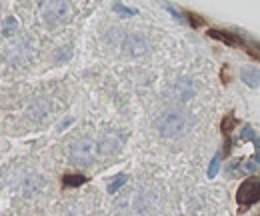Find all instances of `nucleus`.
Masks as SVG:
<instances>
[{"label":"nucleus","mask_w":260,"mask_h":216,"mask_svg":"<svg viewBox=\"0 0 260 216\" xmlns=\"http://www.w3.org/2000/svg\"><path fill=\"white\" fill-rule=\"evenodd\" d=\"M260 200V178H246L236 190V202L240 206H250Z\"/></svg>","instance_id":"obj_4"},{"label":"nucleus","mask_w":260,"mask_h":216,"mask_svg":"<svg viewBox=\"0 0 260 216\" xmlns=\"http://www.w3.org/2000/svg\"><path fill=\"white\" fill-rule=\"evenodd\" d=\"M88 178L84 174H64L62 176V186L64 188H78V186L86 184Z\"/></svg>","instance_id":"obj_9"},{"label":"nucleus","mask_w":260,"mask_h":216,"mask_svg":"<svg viewBox=\"0 0 260 216\" xmlns=\"http://www.w3.org/2000/svg\"><path fill=\"white\" fill-rule=\"evenodd\" d=\"M254 162L260 164V138H256V152H254Z\"/></svg>","instance_id":"obj_19"},{"label":"nucleus","mask_w":260,"mask_h":216,"mask_svg":"<svg viewBox=\"0 0 260 216\" xmlns=\"http://www.w3.org/2000/svg\"><path fill=\"white\" fill-rule=\"evenodd\" d=\"M70 56H72V52L68 50V48H62L58 54H56V62H66L70 60Z\"/></svg>","instance_id":"obj_16"},{"label":"nucleus","mask_w":260,"mask_h":216,"mask_svg":"<svg viewBox=\"0 0 260 216\" xmlns=\"http://www.w3.org/2000/svg\"><path fill=\"white\" fill-rule=\"evenodd\" d=\"M218 170H220V155H214L212 156V160H210V166H208V178H216V174H218Z\"/></svg>","instance_id":"obj_13"},{"label":"nucleus","mask_w":260,"mask_h":216,"mask_svg":"<svg viewBox=\"0 0 260 216\" xmlns=\"http://www.w3.org/2000/svg\"><path fill=\"white\" fill-rule=\"evenodd\" d=\"M68 156H70L72 164L86 166V164H90L98 156V144L92 138H80V140H76V142L70 146Z\"/></svg>","instance_id":"obj_2"},{"label":"nucleus","mask_w":260,"mask_h":216,"mask_svg":"<svg viewBox=\"0 0 260 216\" xmlns=\"http://www.w3.org/2000/svg\"><path fill=\"white\" fill-rule=\"evenodd\" d=\"M164 8H166V10H168V12H170V14H172V16H174V18H176L178 22H184L182 14H180V12H178V10L174 8V6H170V4H164Z\"/></svg>","instance_id":"obj_17"},{"label":"nucleus","mask_w":260,"mask_h":216,"mask_svg":"<svg viewBox=\"0 0 260 216\" xmlns=\"http://www.w3.org/2000/svg\"><path fill=\"white\" fill-rule=\"evenodd\" d=\"M252 136H254V130H252V126H244V130H242L240 138H242V140H248V138H252Z\"/></svg>","instance_id":"obj_18"},{"label":"nucleus","mask_w":260,"mask_h":216,"mask_svg":"<svg viewBox=\"0 0 260 216\" xmlns=\"http://www.w3.org/2000/svg\"><path fill=\"white\" fill-rule=\"evenodd\" d=\"M236 126V118L232 116V114H226L224 118H222V122H220V130H222V134H224V138H226V150L224 152H230V132H232V128Z\"/></svg>","instance_id":"obj_8"},{"label":"nucleus","mask_w":260,"mask_h":216,"mask_svg":"<svg viewBox=\"0 0 260 216\" xmlns=\"http://www.w3.org/2000/svg\"><path fill=\"white\" fill-rule=\"evenodd\" d=\"M240 80L246 86H250V88L260 86V68H256V66H244L240 70Z\"/></svg>","instance_id":"obj_7"},{"label":"nucleus","mask_w":260,"mask_h":216,"mask_svg":"<svg viewBox=\"0 0 260 216\" xmlns=\"http://www.w3.org/2000/svg\"><path fill=\"white\" fill-rule=\"evenodd\" d=\"M186 16H188V22H190V24H192V26H200V24H202V22H204V20H202V18H200V16H196L194 12H186Z\"/></svg>","instance_id":"obj_15"},{"label":"nucleus","mask_w":260,"mask_h":216,"mask_svg":"<svg viewBox=\"0 0 260 216\" xmlns=\"http://www.w3.org/2000/svg\"><path fill=\"white\" fill-rule=\"evenodd\" d=\"M112 10H114L116 14H120V16H126V18H130V16H136V14H138V10H136V8L124 6V4H120V2H114V4H112Z\"/></svg>","instance_id":"obj_11"},{"label":"nucleus","mask_w":260,"mask_h":216,"mask_svg":"<svg viewBox=\"0 0 260 216\" xmlns=\"http://www.w3.org/2000/svg\"><path fill=\"white\" fill-rule=\"evenodd\" d=\"M14 28H16V18H14V16H8V18H6V22H4V28H2L4 36H6V34H10Z\"/></svg>","instance_id":"obj_14"},{"label":"nucleus","mask_w":260,"mask_h":216,"mask_svg":"<svg viewBox=\"0 0 260 216\" xmlns=\"http://www.w3.org/2000/svg\"><path fill=\"white\" fill-rule=\"evenodd\" d=\"M126 180H128V176H126V174H118V176H114V180L108 184V194H114V192H118L122 186L126 184Z\"/></svg>","instance_id":"obj_12"},{"label":"nucleus","mask_w":260,"mask_h":216,"mask_svg":"<svg viewBox=\"0 0 260 216\" xmlns=\"http://www.w3.org/2000/svg\"><path fill=\"white\" fill-rule=\"evenodd\" d=\"M190 126H192V116L184 110H168L160 114L156 120V130L164 138L182 136Z\"/></svg>","instance_id":"obj_1"},{"label":"nucleus","mask_w":260,"mask_h":216,"mask_svg":"<svg viewBox=\"0 0 260 216\" xmlns=\"http://www.w3.org/2000/svg\"><path fill=\"white\" fill-rule=\"evenodd\" d=\"M40 16L44 24L56 26L70 16V4L68 2H44L40 6Z\"/></svg>","instance_id":"obj_3"},{"label":"nucleus","mask_w":260,"mask_h":216,"mask_svg":"<svg viewBox=\"0 0 260 216\" xmlns=\"http://www.w3.org/2000/svg\"><path fill=\"white\" fill-rule=\"evenodd\" d=\"M122 50L130 54V56H140L148 50V40L142 36V34H136V32H130L124 36L122 40Z\"/></svg>","instance_id":"obj_5"},{"label":"nucleus","mask_w":260,"mask_h":216,"mask_svg":"<svg viewBox=\"0 0 260 216\" xmlns=\"http://www.w3.org/2000/svg\"><path fill=\"white\" fill-rule=\"evenodd\" d=\"M208 36L210 38H216L220 42H224L228 46H242V38L234 32H226V30H218V28H210L208 30Z\"/></svg>","instance_id":"obj_6"},{"label":"nucleus","mask_w":260,"mask_h":216,"mask_svg":"<svg viewBox=\"0 0 260 216\" xmlns=\"http://www.w3.org/2000/svg\"><path fill=\"white\" fill-rule=\"evenodd\" d=\"M176 90H178V98L180 100H188L194 94V88H192L190 80H178L176 82Z\"/></svg>","instance_id":"obj_10"}]
</instances>
